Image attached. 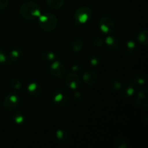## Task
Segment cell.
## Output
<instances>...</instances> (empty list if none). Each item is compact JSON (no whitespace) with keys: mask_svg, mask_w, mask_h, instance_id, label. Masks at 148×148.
Listing matches in <instances>:
<instances>
[{"mask_svg":"<svg viewBox=\"0 0 148 148\" xmlns=\"http://www.w3.org/2000/svg\"><path fill=\"white\" fill-rule=\"evenodd\" d=\"M19 12L21 17L27 20H33L38 18L41 14V8L38 3L29 1L23 3L20 7Z\"/></svg>","mask_w":148,"mask_h":148,"instance_id":"obj_1","label":"cell"},{"mask_svg":"<svg viewBox=\"0 0 148 148\" xmlns=\"http://www.w3.org/2000/svg\"><path fill=\"white\" fill-rule=\"evenodd\" d=\"M38 23L40 28L46 32L53 31L58 26L57 17L50 12L40 14Z\"/></svg>","mask_w":148,"mask_h":148,"instance_id":"obj_2","label":"cell"},{"mask_svg":"<svg viewBox=\"0 0 148 148\" xmlns=\"http://www.w3.org/2000/svg\"><path fill=\"white\" fill-rule=\"evenodd\" d=\"M70 99L69 92L65 89H58L52 95V102L58 108H63Z\"/></svg>","mask_w":148,"mask_h":148,"instance_id":"obj_3","label":"cell"},{"mask_svg":"<svg viewBox=\"0 0 148 148\" xmlns=\"http://www.w3.org/2000/svg\"><path fill=\"white\" fill-rule=\"evenodd\" d=\"M92 12L88 7H80L77 9L74 13V20L78 25L85 24L91 20Z\"/></svg>","mask_w":148,"mask_h":148,"instance_id":"obj_4","label":"cell"},{"mask_svg":"<svg viewBox=\"0 0 148 148\" xmlns=\"http://www.w3.org/2000/svg\"><path fill=\"white\" fill-rule=\"evenodd\" d=\"M20 103V98L15 92H11L5 96L3 101V106L7 111H14Z\"/></svg>","mask_w":148,"mask_h":148,"instance_id":"obj_5","label":"cell"},{"mask_svg":"<svg viewBox=\"0 0 148 148\" xmlns=\"http://www.w3.org/2000/svg\"><path fill=\"white\" fill-rule=\"evenodd\" d=\"M99 27L104 34H111L115 30V23L111 17L103 16L99 20Z\"/></svg>","mask_w":148,"mask_h":148,"instance_id":"obj_6","label":"cell"},{"mask_svg":"<svg viewBox=\"0 0 148 148\" xmlns=\"http://www.w3.org/2000/svg\"><path fill=\"white\" fill-rule=\"evenodd\" d=\"M66 73V68L60 60L52 62L50 66V74L53 77L60 79L64 77Z\"/></svg>","mask_w":148,"mask_h":148,"instance_id":"obj_7","label":"cell"},{"mask_svg":"<svg viewBox=\"0 0 148 148\" xmlns=\"http://www.w3.org/2000/svg\"><path fill=\"white\" fill-rule=\"evenodd\" d=\"M66 84L68 88L73 90H77L80 87L81 80L79 76L75 72H69L66 77Z\"/></svg>","mask_w":148,"mask_h":148,"instance_id":"obj_8","label":"cell"},{"mask_svg":"<svg viewBox=\"0 0 148 148\" xmlns=\"http://www.w3.org/2000/svg\"><path fill=\"white\" fill-rule=\"evenodd\" d=\"M148 92L146 89L139 91L136 95V105L141 109L146 110L148 107Z\"/></svg>","mask_w":148,"mask_h":148,"instance_id":"obj_9","label":"cell"},{"mask_svg":"<svg viewBox=\"0 0 148 148\" xmlns=\"http://www.w3.org/2000/svg\"><path fill=\"white\" fill-rule=\"evenodd\" d=\"M82 79L88 86H92L98 80V75L95 71L92 69H88L82 75Z\"/></svg>","mask_w":148,"mask_h":148,"instance_id":"obj_10","label":"cell"},{"mask_svg":"<svg viewBox=\"0 0 148 148\" xmlns=\"http://www.w3.org/2000/svg\"><path fill=\"white\" fill-rule=\"evenodd\" d=\"M27 92L30 96L38 98L41 96L43 90L40 84L36 82H32L27 85Z\"/></svg>","mask_w":148,"mask_h":148,"instance_id":"obj_11","label":"cell"},{"mask_svg":"<svg viewBox=\"0 0 148 148\" xmlns=\"http://www.w3.org/2000/svg\"><path fill=\"white\" fill-rule=\"evenodd\" d=\"M23 55V51L22 49H14L11 51L10 54L7 56V64L10 65L17 62L22 58Z\"/></svg>","mask_w":148,"mask_h":148,"instance_id":"obj_12","label":"cell"},{"mask_svg":"<svg viewBox=\"0 0 148 148\" xmlns=\"http://www.w3.org/2000/svg\"><path fill=\"white\" fill-rule=\"evenodd\" d=\"M40 58L44 62H51V63L61 59L60 56L58 53L51 51H43L40 54Z\"/></svg>","mask_w":148,"mask_h":148,"instance_id":"obj_13","label":"cell"},{"mask_svg":"<svg viewBox=\"0 0 148 148\" xmlns=\"http://www.w3.org/2000/svg\"><path fill=\"white\" fill-rule=\"evenodd\" d=\"M56 137L61 143H66L69 141L70 134H69V132L67 130L64 128H60L56 130Z\"/></svg>","mask_w":148,"mask_h":148,"instance_id":"obj_14","label":"cell"},{"mask_svg":"<svg viewBox=\"0 0 148 148\" xmlns=\"http://www.w3.org/2000/svg\"><path fill=\"white\" fill-rule=\"evenodd\" d=\"M104 43L106 44L108 49L113 51H116L120 46V42L119 39L112 36H107Z\"/></svg>","mask_w":148,"mask_h":148,"instance_id":"obj_15","label":"cell"},{"mask_svg":"<svg viewBox=\"0 0 148 148\" xmlns=\"http://www.w3.org/2000/svg\"><path fill=\"white\" fill-rule=\"evenodd\" d=\"M84 43L80 38H75L69 43V49L74 53H79L83 49Z\"/></svg>","mask_w":148,"mask_h":148,"instance_id":"obj_16","label":"cell"},{"mask_svg":"<svg viewBox=\"0 0 148 148\" xmlns=\"http://www.w3.org/2000/svg\"><path fill=\"white\" fill-rule=\"evenodd\" d=\"M12 119L17 125L23 126L25 123L26 117L22 111H15L12 115Z\"/></svg>","mask_w":148,"mask_h":148,"instance_id":"obj_17","label":"cell"},{"mask_svg":"<svg viewBox=\"0 0 148 148\" xmlns=\"http://www.w3.org/2000/svg\"><path fill=\"white\" fill-rule=\"evenodd\" d=\"M108 88L113 91H119L122 88V81L118 77L111 78L108 82Z\"/></svg>","mask_w":148,"mask_h":148,"instance_id":"obj_18","label":"cell"},{"mask_svg":"<svg viewBox=\"0 0 148 148\" xmlns=\"http://www.w3.org/2000/svg\"><path fill=\"white\" fill-rule=\"evenodd\" d=\"M129 82H130V83H132V85H134V86H136V85L143 86V85H145L146 77L145 76L144 74L138 73L137 74V75H134V77L132 79H130Z\"/></svg>","mask_w":148,"mask_h":148,"instance_id":"obj_19","label":"cell"},{"mask_svg":"<svg viewBox=\"0 0 148 148\" xmlns=\"http://www.w3.org/2000/svg\"><path fill=\"white\" fill-rule=\"evenodd\" d=\"M135 88L136 86H134V85L129 82L128 85L123 89L122 96L124 98H130L132 96H134L136 93Z\"/></svg>","mask_w":148,"mask_h":148,"instance_id":"obj_20","label":"cell"},{"mask_svg":"<svg viewBox=\"0 0 148 148\" xmlns=\"http://www.w3.org/2000/svg\"><path fill=\"white\" fill-rule=\"evenodd\" d=\"M47 5L53 10H59L63 7L64 0H46Z\"/></svg>","mask_w":148,"mask_h":148,"instance_id":"obj_21","label":"cell"},{"mask_svg":"<svg viewBox=\"0 0 148 148\" xmlns=\"http://www.w3.org/2000/svg\"><path fill=\"white\" fill-rule=\"evenodd\" d=\"M148 31L147 30H143L137 35V40L140 42V44L144 46H147L148 43Z\"/></svg>","mask_w":148,"mask_h":148,"instance_id":"obj_22","label":"cell"},{"mask_svg":"<svg viewBox=\"0 0 148 148\" xmlns=\"http://www.w3.org/2000/svg\"><path fill=\"white\" fill-rule=\"evenodd\" d=\"M136 48H137V44L135 42L132 40H130L126 43L125 46H124V51L128 54H131L133 52H134Z\"/></svg>","mask_w":148,"mask_h":148,"instance_id":"obj_23","label":"cell"},{"mask_svg":"<svg viewBox=\"0 0 148 148\" xmlns=\"http://www.w3.org/2000/svg\"><path fill=\"white\" fill-rule=\"evenodd\" d=\"M114 146L116 148H127L128 142L124 137H119L114 141Z\"/></svg>","mask_w":148,"mask_h":148,"instance_id":"obj_24","label":"cell"},{"mask_svg":"<svg viewBox=\"0 0 148 148\" xmlns=\"http://www.w3.org/2000/svg\"><path fill=\"white\" fill-rule=\"evenodd\" d=\"M10 86L14 90H20L22 88V82L18 78H13L10 80Z\"/></svg>","mask_w":148,"mask_h":148,"instance_id":"obj_25","label":"cell"},{"mask_svg":"<svg viewBox=\"0 0 148 148\" xmlns=\"http://www.w3.org/2000/svg\"><path fill=\"white\" fill-rule=\"evenodd\" d=\"M74 98L75 101L77 103H83L86 101V96L85 94L79 91H75L74 93Z\"/></svg>","mask_w":148,"mask_h":148,"instance_id":"obj_26","label":"cell"},{"mask_svg":"<svg viewBox=\"0 0 148 148\" xmlns=\"http://www.w3.org/2000/svg\"><path fill=\"white\" fill-rule=\"evenodd\" d=\"M101 62H102L101 58L97 55H95V56H92L90 58L89 64L92 66H98L101 64Z\"/></svg>","mask_w":148,"mask_h":148,"instance_id":"obj_27","label":"cell"},{"mask_svg":"<svg viewBox=\"0 0 148 148\" xmlns=\"http://www.w3.org/2000/svg\"><path fill=\"white\" fill-rule=\"evenodd\" d=\"M7 53L5 51L0 48V64H6L7 61Z\"/></svg>","mask_w":148,"mask_h":148,"instance_id":"obj_28","label":"cell"},{"mask_svg":"<svg viewBox=\"0 0 148 148\" xmlns=\"http://www.w3.org/2000/svg\"><path fill=\"white\" fill-rule=\"evenodd\" d=\"M93 45L98 48L102 47V46L104 45V40L100 37L95 38L93 40Z\"/></svg>","mask_w":148,"mask_h":148,"instance_id":"obj_29","label":"cell"},{"mask_svg":"<svg viewBox=\"0 0 148 148\" xmlns=\"http://www.w3.org/2000/svg\"><path fill=\"white\" fill-rule=\"evenodd\" d=\"M10 4V0H0V10H4Z\"/></svg>","mask_w":148,"mask_h":148,"instance_id":"obj_30","label":"cell"},{"mask_svg":"<svg viewBox=\"0 0 148 148\" xmlns=\"http://www.w3.org/2000/svg\"><path fill=\"white\" fill-rule=\"evenodd\" d=\"M71 69L72 70V72H75V73H79V72H82V67L79 64H75L72 65L71 66Z\"/></svg>","mask_w":148,"mask_h":148,"instance_id":"obj_31","label":"cell"}]
</instances>
